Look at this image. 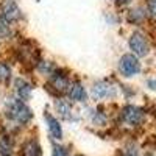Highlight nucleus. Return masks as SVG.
<instances>
[{
	"instance_id": "f257e3e1",
	"label": "nucleus",
	"mask_w": 156,
	"mask_h": 156,
	"mask_svg": "<svg viewBox=\"0 0 156 156\" xmlns=\"http://www.w3.org/2000/svg\"><path fill=\"white\" fill-rule=\"evenodd\" d=\"M6 115L11 120L17 122L19 125H25L33 119V112L27 105H25L23 100H12L9 103L8 109H6Z\"/></svg>"
},
{
	"instance_id": "f03ea898",
	"label": "nucleus",
	"mask_w": 156,
	"mask_h": 156,
	"mask_svg": "<svg viewBox=\"0 0 156 156\" xmlns=\"http://www.w3.org/2000/svg\"><path fill=\"white\" fill-rule=\"evenodd\" d=\"M120 119L125 125L129 126H139L144 123L145 120V111L139 108V106H133V105H126L122 111H120Z\"/></svg>"
},
{
	"instance_id": "7ed1b4c3",
	"label": "nucleus",
	"mask_w": 156,
	"mask_h": 156,
	"mask_svg": "<svg viewBox=\"0 0 156 156\" xmlns=\"http://www.w3.org/2000/svg\"><path fill=\"white\" fill-rule=\"evenodd\" d=\"M0 12H2L0 17L3 20H6L9 25L16 23L22 19V11L14 0H3L2 5H0Z\"/></svg>"
},
{
	"instance_id": "20e7f679",
	"label": "nucleus",
	"mask_w": 156,
	"mask_h": 156,
	"mask_svg": "<svg viewBox=\"0 0 156 156\" xmlns=\"http://www.w3.org/2000/svg\"><path fill=\"white\" fill-rule=\"evenodd\" d=\"M129 48L133 50V53L136 56H147L150 51V42L144 33L140 31H134L129 37Z\"/></svg>"
},
{
	"instance_id": "39448f33",
	"label": "nucleus",
	"mask_w": 156,
	"mask_h": 156,
	"mask_svg": "<svg viewBox=\"0 0 156 156\" xmlns=\"http://www.w3.org/2000/svg\"><path fill=\"white\" fill-rule=\"evenodd\" d=\"M119 70L123 76H134L140 72V62L136 55H123L119 61Z\"/></svg>"
},
{
	"instance_id": "423d86ee",
	"label": "nucleus",
	"mask_w": 156,
	"mask_h": 156,
	"mask_svg": "<svg viewBox=\"0 0 156 156\" xmlns=\"http://www.w3.org/2000/svg\"><path fill=\"white\" fill-rule=\"evenodd\" d=\"M92 97L95 100H103V98H114L115 97V87L112 83H109L108 80H101L97 81L92 86Z\"/></svg>"
},
{
	"instance_id": "0eeeda50",
	"label": "nucleus",
	"mask_w": 156,
	"mask_h": 156,
	"mask_svg": "<svg viewBox=\"0 0 156 156\" xmlns=\"http://www.w3.org/2000/svg\"><path fill=\"white\" fill-rule=\"evenodd\" d=\"M50 84H48V89H55L56 92H67L69 89V78L66 73H62L59 70H55L53 73L50 75Z\"/></svg>"
},
{
	"instance_id": "6e6552de",
	"label": "nucleus",
	"mask_w": 156,
	"mask_h": 156,
	"mask_svg": "<svg viewBox=\"0 0 156 156\" xmlns=\"http://www.w3.org/2000/svg\"><path fill=\"white\" fill-rule=\"evenodd\" d=\"M44 119L47 122V128H48V133L50 136L56 139V140H61L62 139V128H61V123L56 117H53L50 112H45L44 114Z\"/></svg>"
},
{
	"instance_id": "1a4fd4ad",
	"label": "nucleus",
	"mask_w": 156,
	"mask_h": 156,
	"mask_svg": "<svg viewBox=\"0 0 156 156\" xmlns=\"http://www.w3.org/2000/svg\"><path fill=\"white\" fill-rule=\"evenodd\" d=\"M67 95H69V98H70L72 101H78V103L86 101V98H87L86 89H84V86H83L80 81H73V83L69 84Z\"/></svg>"
},
{
	"instance_id": "9d476101",
	"label": "nucleus",
	"mask_w": 156,
	"mask_h": 156,
	"mask_svg": "<svg viewBox=\"0 0 156 156\" xmlns=\"http://www.w3.org/2000/svg\"><path fill=\"white\" fill-rule=\"evenodd\" d=\"M14 87H16V94H17L19 100L27 101V100L31 97L33 86H31L27 80H23V78H17V80L14 81Z\"/></svg>"
},
{
	"instance_id": "9b49d317",
	"label": "nucleus",
	"mask_w": 156,
	"mask_h": 156,
	"mask_svg": "<svg viewBox=\"0 0 156 156\" xmlns=\"http://www.w3.org/2000/svg\"><path fill=\"white\" fill-rule=\"evenodd\" d=\"M56 111L59 112L61 117H64V119H67L70 120L72 117H73V111H72V106H70V103L66 101V100H56Z\"/></svg>"
},
{
	"instance_id": "f8f14e48",
	"label": "nucleus",
	"mask_w": 156,
	"mask_h": 156,
	"mask_svg": "<svg viewBox=\"0 0 156 156\" xmlns=\"http://www.w3.org/2000/svg\"><path fill=\"white\" fill-rule=\"evenodd\" d=\"M41 147L36 140H28L27 144L23 145V156H41Z\"/></svg>"
},
{
	"instance_id": "ddd939ff",
	"label": "nucleus",
	"mask_w": 156,
	"mask_h": 156,
	"mask_svg": "<svg viewBox=\"0 0 156 156\" xmlns=\"http://www.w3.org/2000/svg\"><path fill=\"white\" fill-rule=\"evenodd\" d=\"M0 154H2V156H11L12 154V140H11V136L0 137Z\"/></svg>"
},
{
	"instance_id": "4468645a",
	"label": "nucleus",
	"mask_w": 156,
	"mask_h": 156,
	"mask_svg": "<svg viewBox=\"0 0 156 156\" xmlns=\"http://www.w3.org/2000/svg\"><path fill=\"white\" fill-rule=\"evenodd\" d=\"M128 20L131 22V23H140V22H144L145 20L144 9H140V8L131 9V11H129V14H128Z\"/></svg>"
},
{
	"instance_id": "2eb2a0df",
	"label": "nucleus",
	"mask_w": 156,
	"mask_h": 156,
	"mask_svg": "<svg viewBox=\"0 0 156 156\" xmlns=\"http://www.w3.org/2000/svg\"><path fill=\"white\" fill-rule=\"evenodd\" d=\"M11 78V67L5 61H0V83H8Z\"/></svg>"
},
{
	"instance_id": "dca6fc26",
	"label": "nucleus",
	"mask_w": 156,
	"mask_h": 156,
	"mask_svg": "<svg viewBox=\"0 0 156 156\" xmlns=\"http://www.w3.org/2000/svg\"><path fill=\"white\" fill-rule=\"evenodd\" d=\"M37 70L41 72L42 75H48L50 76L56 69H55V66L50 61H41V62H37Z\"/></svg>"
},
{
	"instance_id": "f3484780",
	"label": "nucleus",
	"mask_w": 156,
	"mask_h": 156,
	"mask_svg": "<svg viewBox=\"0 0 156 156\" xmlns=\"http://www.w3.org/2000/svg\"><path fill=\"white\" fill-rule=\"evenodd\" d=\"M11 34H12L11 25L6 20H3L2 17H0V39H9Z\"/></svg>"
},
{
	"instance_id": "a211bd4d",
	"label": "nucleus",
	"mask_w": 156,
	"mask_h": 156,
	"mask_svg": "<svg viewBox=\"0 0 156 156\" xmlns=\"http://www.w3.org/2000/svg\"><path fill=\"white\" fill-rule=\"evenodd\" d=\"M90 119H92V122L95 125H105L106 123V115L103 114L101 111H92V114H90Z\"/></svg>"
},
{
	"instance_id": "6ab92c4d",
	"label": "nucleus",
	"mask_w": 156,
	"mask_h": 156,
	"mask_svg": "<svg viewBox=\"0 0 156 156\" xmlns=\"http://www.w3.org/2000/svg\"><path fill=\"white\" fill-rule=\"evenodd\" d=\"M51 156H69V151L62 145H55L53 150H51Z\"/></svg>"
},
{
	"instance_id": "aec40b11",
	"label": "nucleus",
	"mask_w": 156,
	"mask_h": 156,
	"mask_svg": "<svg viewBox=\"0 0 156 156\" xmlns=\"http://www.w3.org/2000/svg\"><path fill=\"white\" fill-rule=\"evenodd\" d=\"M147 9L153 17H156V0H147Z\"/></svg>"
},
{
	"instance_id": "412c9836",
	"label": "nucleus",
	"mask_w": 156,
	"mask_h": 156,
	"mask_svg": "<svg viewBox=\"0 0 156 156\" xmlns=\"http://www.w3.org/2000/svg\"><path fill=\"white\" fill-rule=\"evenodd\" d=\"M123 156H137V153H136V150H133V148H131V150H126Z\"/></svg>"
},
{
	"instance_id": "4be33fe9",
	"label": "nucleus",
	"mask_w": 156,
	"mask_h": 156,
	"mask_svg": "<svg viewBox=\"0 0 156 156\" xmlns=\"http://www.w3.org/2000/svg\"><path fill=\"white\" fill-rule=\"evenodd\" d=\"M147 83H148V86H150V89H154V90H156V81H153V80H148Z\"/></svg>"
},
{
	"instance_id": "5701e85b",
	"label": "nucleus",
	"mask_w": 156,
	"mask_h": 156,
	"mask_svg": "<svg viewBox=\"0 0 156 156\" xmlns=\"http://www.w3.org/2000/svg\"><path fill=\"white\" fill-rule=\"evenodd\" d=\"M117 3H120V5H126V3H129L131 0H115Z\"/></svg>"
},
{
	"instance_id": "b1692460",
	"label": "nucleus",
	"mask_w": 156,
	"mask_h": 156,
	"mask_svg": "<svg viewBox=\"0 0 156 156\" xmlns=\"http://www.w3.org/2000/svg\"><path fill=\"white\" fill-rule=\"evenodd\" d=\"M78 156H80V154H78Z\"/></svg>"
}]
</instances>
